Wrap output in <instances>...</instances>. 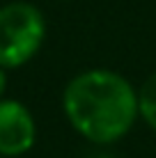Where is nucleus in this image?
<instances>
[{
  "mask_svg": "<svg viewBox=\"0 0 156 158\" xmlns=\"http://www.w3.org/2000/svg\"><path fill=\"white\" fill-rule=\"evenodd\" d=\"M62 112L87 142L115 144L138 119V89L112 69H87L67 83Z\"/></svg>",
  "mask_w": 156,
  "mask_h": 158,
  "instance_id": "nucleus-1",
  "label": "nucleus"
},
{
  "mask_svg": "<svg viewBox=\"0 0 156 158\" xmlns=\"http://www.w3.org/2000/svg\"><path fill=\"white\" fill-rule=\"evenodd\" d=\"M46 19L32 2H9L0 7V69H19L41 51Z\"/></svg>",
  "mask_w": 156,
  "mask_h": 158,
  "instance_id": "nucleus-2",
  "label": "nucleus"
},
{
  "mask_svg": "<svg viewBox=\"0 0 156 158\" xmlns=\"http://www.w3.org/2000/svg\"><path fill=\"white\" fill-rule=\"evenodd\" d=\"M37 124L30 108L16 99H0V156L16 158L35 147Z\"/></svg>",
  "mask_w": 156,
  "mask_h": 158,
  "instance_id": "nucleus-3",
  "label": "nucleus"
},
{
  "mask_svg": "<svg viewBox=\"0 0 156 158\" xmlns=\"http://www.w3.org/2000/svg\"><path fill=\"white\" fill-rule=\"evenodd\" d=\"M138 117L156 131V71L145 78V83L138 89Z\"/></svg>",
  "mask_w": 156,
  "mask_h": 158,
  "instance_id": "nucleus-4",
  "label": "nucleus"
},
{
  "mask_svg": "<svg viewBox=\"0 0 156 158\" xmlns=\"http://www.w3.org/2000/svg\"><path fill=\"white\" fill-rule=\"evenodd\" d=\"M5 89H7V73H5V69H0V99H2Z\"/></svg>",
  "mask_w": 156,
  "mask_h": 158,
  "instance_id": "nucleus-5",
  "label": "nucleus"
}]
</instances>
